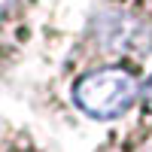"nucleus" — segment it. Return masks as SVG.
Returning a JSON list of instances; mask_svg holds the SVG:
<instances>
[{
  "mask_svg": "<svg viewBox=\"0 0 152 152\" xmlns=\"http://www.w3.org/2000/svg\"><path fill=\"white\" fill-rule=\"evenodd\" d=\"M9 6H12V0H0V18L9 12Z\"/></svg>",
  "mask_w": 152,
  "mask_h": 152,
  "instance_id": "nucleus-2",
  "label": "nucleus"
},
{
  "mask_svg": "<svg viewBox=\"0 0 152 152\" xmlns=\"http://www.w3.org/2000/svg\"><path fill=\"white\" fill-rule=\"evenodd\" d=\"M146 104H149V110H152V79H149V85H146Z\"/></svg>",
  "mask_w": 152,
  "mask_h": 152,
  "instance_id": "nucleus-3",
  "label": "nucleus"
},
{
  "mask_svg": "<svg viewBox=\"0 0 152 152\" xmlns=\"http://www.w3.org/2000/svg\"><path fill=\"white\" fill-rule=\"evenodd\" d=\"M73 97L82 113L94 119L122 116L137 97V82L125 70H94L73 85Z\"/></svg>",
  "mask_w": 152,
  "mask_h": 152,
  "instance_id": "nucleus-1",
  "label": "nucleus"
}]
</instances>
